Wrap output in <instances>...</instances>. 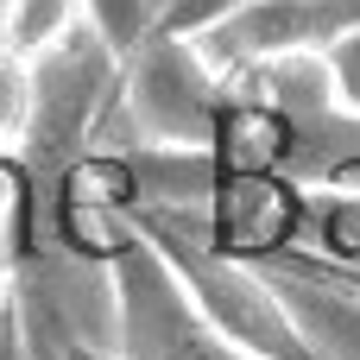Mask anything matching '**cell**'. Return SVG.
Returning <instances> with one entry per match:
<instances>
[{
  "mask_svg": "<svg viewBox=\"0 0 360 360\" xmlns=\"http://www.w3.org/2000/svg\"><path fill=\"white\" fill-rule=\"evenodd\" d=\"M234 108H240V82L209 70L190 38L152 25L120 57V89H114L108 127L133 133L139 152H215Z\"/></svg>",
  "mask_w": 360,
  "mask_h": 360,
  "instance_id": "obj_1",
  "label": "cell"
},
{
  "mask_svg": "<svg viewBox=\"0 0 360 360\" xmlns=\"http://www.w3.org/2000/svg\"><path fill=\"white\" fill-rule=\"evenodd\" d=\"M360 32V0H240L202 32H190L196 57L221 76L291 63V57H329L342 38Z\"/></svg>",
  "mask_w": 360,
  "mask_h": 360,
  "instance_id": "obj_2",
  "label": "cell"
},
{
  "mask_svg": "<svg viewBox=\"0 0 360 360\" xmlns=\"http://www.w3.org/2000/svg\"><path fill=\"white\" fill-rule=\"evenodd\" d=\"M253 266L278 285L291 323L304 329L316 360H360V291L335 285L304 253H272V259H253Z\"/></svg>",
  "mask_w": 360,
  "mask_h": 360,
  "instance_id": "obj_3",
  "label": "cell"
},
{
  "mask_svg": "<svg viewBox=\"0 0 360 360\" xmlns=\"http://www.w3.org/2000/svg\"><path fill=\"white\" fill-rule=\"evenodd\" d=\"M82 19L127 57L146 32H152V19H158V0H82Z\"/></svg>",
  "mask_w": 360,
  "mask_h": 360,
  "instance_id": "obj_4",
  "label": "cell"
},
{
  "mask_svg": "<svg viewBox=\"0 0 360 360\" xmlns=\"http://www.w3.org/2000/svg\"><path fill=\"white\" fill-rule=\"evenodd\" d=\"M323 76H329V95H335V108L360 120V32H354V38H342V44L323 57Z\"/></svg>",
  "mask_w": 360,
  "mask_h": 360,
  "instance_id": "obj_5",
  "label": "cell"
},
{
  "mask_svg": "<svg viewBox=\"0 0 360 360\" xmlns=\"http://www.w3.org/2000/svg\"><path fill=\"white\" fill-rule=\"evenodd\" d=\"M228 6H240V0H158V32H177V38H190V32H202L209 19H221Z\"/></svg>",
  "mask_w": 360,
  "mask_h": 360,
  "instance_id": "obj_6",
  "label": "cell"
},
{
  "mask_svg": "<svg viewBox=\"0 0 360 360\" xmlns=\"http://www.w3.org/2000/svg\"><path fill=\"white\" fill-rule=\"evenodd\" d=\"M63 360H120L114 348H95V342H76V348H63Z\"/></svg>",
  "mask_w": 360,
  "mask_h": 360,
  "instance_id": "obj_7",
  "label": "cell"
}]
</instances>
